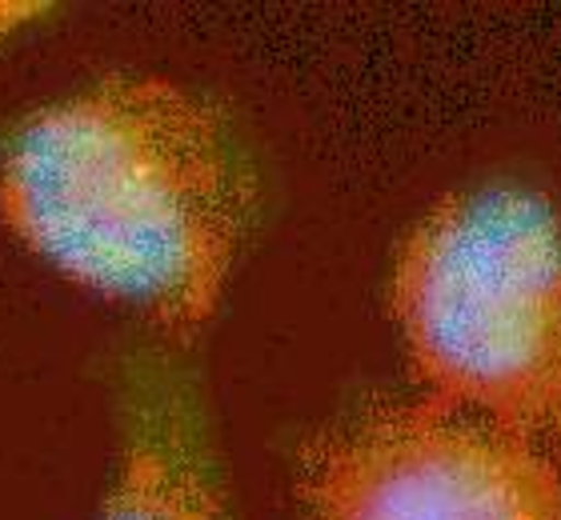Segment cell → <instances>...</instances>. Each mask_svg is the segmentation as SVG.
Listing matches in <instances>:
<instances>
[{
	"instance_id": "cell-1",
	"label": "cell",
	"mask_w": 561,
	"mask_h": 520,
	"mask_svg": "<svg viewBox=\"0 0 561 520\" xmlns=\"http://www.w3.org/2000/svg\"><path fill=\"white\" fill-rule=\"evenodd\" d=\"M0 212L77 285L188 333L213 316L257 217V169L217 101L105 77L12 125Z\"/></svg>"
},
{
	"instance_id": "cell-3",
	"label": "cell",
	"mask_w": 561,
	"mask_h": 520,
	"mask_svg": "<svg viewBox=\"0 0 561 520\" xmlns=\"http://www.w3.org/2000/svg\"><path fill=\"white\" fill-rule=\"evenodd\" d=\"M301 520H561V476L546 449L454 405H374L305 461Z\"/></svg>"
},
{
	"instance_id": "cell-4",
	"label": "cell",
	"mask_w": 561,
	"mask_h": 520,
	"mask_svg": "<svg viewBox=\"0 0 561 520\" xmlns=\"http://www.w3.org/2000/svg\"><path fill=\"white\" fill-rule=\"evenodd\" d=\"M96 520H229L197 384L164 353L117 372V464Z\"/></svg>"
},
{
	"instance_id": "cell-2",
	"label": "cell",
	"mask_w": 561,
	"mask_h": 520,
	"mask_svg": "<svg viewBox=\"0 0 561 520\" xmlns=\"http://www.w3.org/2000/svg\"><path fill=\"white\" fill-rule=\"evenodd\" d=\"M393 316L442 405L561 444V220L514 185L442 200L393 268Z\"/></svg>"
}]
</instances>
